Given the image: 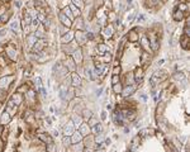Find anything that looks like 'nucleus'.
Masks as SVG:
<instances>
[{"instance_id": "nucleus-1", "label": "nucleus", "mask_w": 190, "mask_h": 152, "mask_svg": "<svg viewBox=\"0 0 190 152\" xmlns=\"http://www.w3.org/2000/svg\"><path fill=\"white\" fill-rule=\"evenodd\" d=\"M14 77L13 76H4L0 79V89H8V86H10V84L13 82Z\"/></svg>"}, {"instance_id": "nucleus-2", "label": "nucleus", "mask_w": 190, "mask_h": 152, "mask_svg": "<svg viewBox=\"0 0 190 152\" xmlns=\"http://www.w3.org/2000/svg\"><path fill=\"white\" fill-rule=\"evenodd\" d=\"M44 46H46V41H44L43 38L37 39L36 43L32 46V51H33V52H41V51L44 48Z\"/></svg>"}, {"instance_id": "nucleus-3", "label": "nucleus", "mask_w": 190, "mask_h": 152, "mask_svg": "<svg viewBox=\"0 0 190 152\" xmlns=\"http://www.w3.org/2000/svg\"><path fill=\"white\" fill-rule=\"evenodd\" d=\"M5 52H7V56L10 58L12 61H15V60H17V57H18V56H17V55H18V53H17V50H15L13 46H9Z\"/></svg>"}, {"instance_id": "nucleus-4", "label": "nucleus", "mask_w": 190, "mask_h": 152, "mask_svg": "<svg viewBox=\"0 0 190 152\" xmlns=\"http://www.w3.org/2000/svg\"><path fill=\"white\" fill-rule=\"evenodd\" d=\"M143 79V69L142 67H137L136 70H134V80L137 81V82H141Z\"/></svg>"}, {"instance_id": "nucleus-5", "label": "nucleus", "mask_w": 190, "mask_h": 152, "mask_svg": "<svg viewBox=\"0 0 190 152\" xmlns=\"http://www.w3.org/2000/svg\"><path fill=\"white\" fill-rule=\"evenodd\" d=\"M134 91H136V86H134V85H129V86L125 87L124 90H122V93H123V96H125V98H127V96H131V95L133 94Z\"/></svg>"}, {"instance_id": "nucleus-6", "label": "nucleus", "mask_w": 190, "mask_h": 152, "mask_svg": "<svg viewBox=\"0 0 190 152\" xmlns=\"http://www.w3.org/2000/svg\"><path fill=\"white\" fill-rule=\"evenodd\" d=\"M10 100L14 103V105L17 107V105H20L22 104V101H23V98H22V95L19 94V93H17V94H14L13 96H12V99Z\"/></svg>"}, {"instance_id": "nucleus-7", "label": "nucleus", "mask_w": 190, "mask_h": 152, "mask_svg": "<svg viewBox=\"0 0 190 152\" xmlns=\"http://www.w3.org/2000/svg\"><path fill=\"white\" fill-rule=\"evenodd\" d=\"M60 20L64 23V25H66L67 28H68V27H71V20H70V19H68V18H67L64 13H62V12L60 13Z\"/></svg>"}, {"instance_id": "nucleus-8", "label": "nucleus", "mask_w": 190, "mask_h": 152, "mask_svg": "<svg viewBox=\"0 0 190 152\" xmlns=\"http://www.w3.org/2000/svg\"><path fill=\"white\" fill-rule=\"evenodd\" d=\"M10 114L8 113V112H4L3 114H1V118H0V123H1V125L3 124H7V123H9L10 122Z\"/></svg>"}, {"instance_id": "nucleus-9", "label": "nucleus", "mask_w": 190, "mask_h": 152, "mask_svg": "<svg viewBox=\"0 0 190 152\" xmlns=\"http://www.w3.org/2000/svg\"><path fill=\"white\" fill-rule=\"evenodd\" d=\"M150 41H151L152 50H154V51H157V48H159V43H157V38H156V34H151V36H150Z\"/></svg>"}, {"instance_id": "nucleus-10", "label": "nucleus", "mask_w": 190, "mask_h": 152, "mask_svg": "<svg viewBox=\"0 0 190 152\" xmlns=\"http://www.w3.org/2000/svg\"><path fill=\"white\" fill-rule=\"evenodd\" d=\"M38 138H39L41 141L46 142V143H52L51 137H50V136H48L47 133H39V134H38Z\"/></svg>"}, {"instance_id": "nucleus-11", "label": "nucleus", "mask_w": 190, "mask_h": 152, "mask_svg": "<svg viewBox=\"0 0 190 152\" xmlns=\"http://www.w3.org/2000/svg\"><path fill=\"white\" fill-rule=\"evenodd\" d=\"M73 60H75V62H76V64H80V62H81L82 57H81V50H80V48L73 52Z\"/></svg>"}, {"instance_id": "nucleus-12", "label": "nucleus", "mask_w": 190, "mask_h": 152, "mask_svg": "<svg viewBox=\"0 0 190 152\" xmlns=\"http://www.w3.org/2000/svg\"><path fill=\"white\" fill-rule=\"evenodd\" d=\"M72 85H73V86H80V85H81L80 76H79L77 74H73V75H72Z\"/></svg>"}, {"instance_id": "nucleus-13", "label": "nucleus", "mask_w": 190, "mask_h": 152, "mask_svg": "<svg viewBox=\"0 0 190 152\" xmlns=\"http://www.w3.org/2000/svg\"><path fill=\"white\" fill-rule=\"evenodd\" d=\"M82 137H81V133L80 132H77V133H73L72 134V138H71V141H72L73 143H80Z\"/></svg>"}, {"instance_id": "nucleus-14", "label": "nucleus", "mask_w": 190, "mask_h": 152, "mask_svg": "<svg viewBox=\"0 0 190 152\" xmlns=\"http://www.w3.org/2000/svg\"><path fill=\"white\" fill-rule=\"evenodd\" d=\"M128 39H129L131 42H137V41H138V36H137L136 30H131V32H129V37H128Z\"/></svg>"}, {"instance_id": "nucleus-15", "label": "nucleus", "mask_w": 190, "mask_h": 152, "mask_svg": "<svg viewBox=\"0 0 190 152\" xmlns=\"http://www.w3.org/2000/svg\"><path fill=\"white\" fill-rule=\"evenodd\" d=\"M76 39L79 41V43L80 44H82L85 41H86V36H84L81 32H77V33H76Z\"/></svg>"}, {"instance_id": "nucleus-16", "label": "nucleus", "mask_w": 190, "mask_h": 152, "mask_svg": "<svg viewBox=\"0 0 190 152\" xmlns=\"http://www.w3.org/2000/svg\"><path fill=\"white\" fill-rule=\"evenodd\" d=\"M73 123L72 122H70L68 123V125H66L65 127V134H72V132H73Z\"/></svg>"}, {"instance_id": "nucleus-17", "label": "nucleus", "mask_w": 190, "mask_h": 152, "mask_svg": "<svg viewBox=\"0 0 190 152\" xmlns=\"http://www.w3.org/2000/svg\"><path fill=\"white\" fill-rule=\"evenodd\" d=\"M184 18V14H183V10H176L174 13V19L175 20H181Z\"/></svg>"}, {"instance_id": "nucleus-18", "label": "nucleus", "mask_w": 190, "mask_h": 152, "mask_svg": "<svg viewBox=\"0 0 190 152\" xmlns=\"http://www.w3.org/2000/svg\"><path fill=\"white\" fill-rule=\"evenodd\" d=\"M180 42H181V46H183L184 48H188V42H189V37L184 34V36L181 37V39H180Z\"/></svg>"}, {"instance_id": "nucleus-19", "label": "nucleus", "mask_w": 190, "mask_h": 152, "mask_svg": "<svg viewBox=\"0 0 190 152\" xmlns=\"http://www.w3.org/2000/svg\"><path fill=\"white\" fill-rule=\"evenodd\" d=\"M71 39H72V33H71V32H67L65 36L62 37V41H64L65 43H66V42H70Z\"/></svg>"}, {"instance_id": "nucleus-20", "label": "nucleus", "mask_w": 190, "mask_h": 152, "mask_svg": "<svg viewBox=\"0 0 190 152\" xmlns=\"http://www.w3.org/2000/svg\"><path fill=\"white\" fill-rule=\"evenodd\" d=\"M12 29H13L14 32H19L20 27H19V22H18V20H13V22H12Z\"/></svg>"}, {"instance_id": "nucleus-21", "label": "nucleus", "mask_w": 190, "mask_h": 152, "mask_svg": "<svg viewBox=\"0 0 190 152\" xmlns=\"http://www.w3.org/2000/svg\"><path fill=\"white\" fill-rule=\"evenodd\" d=\"M28 90H29V87L27 86V85H22L20 87H18V89H17V93L22 94V93H27Z\"/></svg>"}, {"instance_id": "nucleus-22", "label": "nucleus", "mask_w": 190, "mask_h": 152, "mask_svg": "<svg viewBox=\"0 0 190 152\" xmlns=\"http://www.w3.org/2000/svg\"><path fill=\"white\" fill-rule=\"evenodd\" d=\"M112 34H113V29H112V27L105 28V30H104V36L107 37V38H110V37H112Z\"/></svg>"}, {"instance_id": "nucleus-23", "label": "nucleus", "mask_w": 190, "mask_h": 152, "mask_svg": "<svg viewBox=\"0 0 190 152\" xmlns=\"http://www.w3.org/2000/svg\"><path fill=\"white\" fill-rule=\"evenodd\" d=\"M9 19V13L8 12H5L4 14H1V17H0V22H3V23H5Z\"/></svg>"}, {"instance_id": "nucleus-24", "label": "nucleus", "mask_w": 190, "mask_h": 152, "mask_svg": "<svg viewBox=\"0 0 190 152\" xmlns=\"http://www.w3.org/2000/svg\"><path fill=\"white\" fill-rule=\"evenodd\" d=\"M142 44H143V47H146V48H148V46H150V41H147L146 36L142 37Z\"/></svg>"}, {"instance_id": "nucleus-25", "label": "nucleus", "mask_w": 190, "mask_h": 152, "mask_svg": "<svg viewBox=\"0 0 190 152\" xmlns=\"http://www.w3.org/2000/svg\"><path fill=\"white\" fill-rule=\"evenodd\" d=\"M114 91H115L117 94H119V93H122V87H120V84H119V82L114 85Z\"/></svg>"}, {"instance_id": "nucleus-26", "label": "nucleus", "mask_w": 190, "mask_h": 152, "mask_svg": "<svg viewBox=\"0 0 190 152\" xmlns=\"http://www.w3.org/2000/svg\"><path fill=\"white\" fill-rule=\"evenodd\" d=\"M112 82H113V85L118 84V82H119V76H118V75H114V76H113V80H112Z\"/></svg>"}, {"instance_id": "nucleus-27", "label": "nucleus", "mask_w": 190, "mask_h": 152, "mask_svg": "<svg viewBox=\"0 0 190 152\" xmlns=\"http://www.w3.org/2000/svg\"><path fill=\"white\" fill-rule=\"evenodd\" d=\"M84 118H91V112H90V110H86V109H85V110H84Z\"/></svg>"}, {"instance_id": "nucleus-28", "label": "nucleus", "mask_w": 190, "mask_h": 152, "mask_svg": "<svg viewBox=\"0 0 190 152\" xmlns=\"http://www.w3.org/2000/svg\"><path fill=\"white\" fill-rule=\"evenodd\" d=\"M175 79L176 80H184V74H181V72L177 74V72H176L175 74Z\"/></svg>"}, {"instance_id": "nucleus-29", "label": "nucleus", "mask_w": 190, "mask_h": 152, "mask_svg": "<svg viewBox=\"0 0 190 152\" xmlns=\"http://www.w3.org/2000/svg\"><path fill=\"white\" fill-rule=\"evenodd\" d=\"M107 50H108V48H107L104 44H100V46H99V52H100V53H104Z\"/></svg>"}, {"instance_id": "nucleus-30", "label": "nucleus", "mask_w": 190, "mask_h": 152, "mask_svg": "<svg viewBox=\"0 0 190 152\" xmlns=\"http://www.w3.org/2000/svg\"><path fill=\"white\" fill-rule=\"evenodd\" d=\"M73 1V4H77V5H79V7H82V5H84V3H82V0H72Z\"/></svg>"}, {"instance_id": "nucleus-31", "label": "nucleus", "mask_w": 190, "mask_h": 152, "mask_svg": "<svg viewBox=\"0 0 190 152\" xmlns=\"http://www.w3.org/2000/svg\"><path fill=\"white\" fill-rule=\"evenodd\" d=\"M71 9H72V12H73V14L75 15H80V10H79V9H76L75 7H71Z\"/></svg>"}, {"instance_id": "nucleus-32", "label": "nucleus", "mask_w": 190, "mask_h": 152, "mask_svg": "<svg viewBox=\"0 0 190 152\" xmlns=\"http://www.w3.org/2000/svg\"><path fill=\"white\" fill-rule=\"evenodd\" d=\"M94 132H102V125H100V124H96L94 128Z\"/></svg>"}, {"instance_id": "nucleus-33", "label": "nucleus", "mask_w": 190, "mask_h": 152, "mask_svg": "<svg viewBox=\"0 0 190 152\" xmlns=\"http://www.w3.org/2000/svg\"><path fill=\"white\" fill-rule=\"evenodd\" d=\"M65 13H66V14H68V18H70V19H72V14H71V12H70V9H68V8H66V9H65Z\"/></svg>"}, {"instance_id": "nucleus-34", "label": "nucleus", "mask_w": 190, "mask_h": 152, "mask_svg": "<svg viewBox=\"0 0 190 152\" xmlns=\"http://www.w3.org/2000/svg\"><path fill=\"white\" fill-rule=\"evenodd\" d=\"M93 38H94V34L91 32H89L88 34H86V39H93Z\"/></svg>"}, {"instance_id": "nucleus-35", "label": "nucleus", "mask_w": 190, "mask_h": 152, "mask_svg": "<svg viewBox=\"0 0 190 152\" xmlns=\"http://www.w3.org/2000/svg\"><path fill=\"white\" fill-rule=\"evenodd\" d=\"M120 72V67L118 66V67H114V75H117V74Z\"/></svg>"}, {"instance_id": "nucleus-36", "label": "nucleus", "mask_w": 190, "mask_h": 152, "mask_svg": "<svg viewBox=\"0 0 190 152\" xmlns=\"http://www.w3.org/2000/svg\"><path fill=\"white\" fill-rule=\"evenodd\" d=\"M3 148H4V141L0 138V152L3 151Z\"/></svg>"}, {"instance_id": "nucleus-37", "label": "nucleus", "mask_w": 190, "mask_h": 152, "mask_svg": "<svg viewBox=\"0 0 190 152\" xmlns=\"http://www.w3.org/2000/svg\"><path fill=\"white\" fill-rule=\"evenodd\" d=\"M3 96V91H1V89H0V98Z\"/></svg>"}, {"instance_id": "nucleus-38", "label": "nucleus", "mask_w": 190, "mask_h": 152, "mask_svg": "<svg viewBox=\"0 0 190 152\" xmlns=\"http://www.w3.org/2000/svg\"><path fill=\"white\" fill-rule=\"evenodd\" d=\"M4 1H9V0H4Z\"/></svg>"}, {"instance_id": "nucleus-39", "label": "nucleus", "mask_w": 190, "mask_h": 152, "mask_svg": "<svg viewBox=\"0 0 190 152\" xmlns=\"http://www.w3.org/2000/svg\"><path fill=\"white\" fill-rule=\"evenodd\" d=\"M99 152H104V151H99Z\"/></svg>"}]
</instances>
